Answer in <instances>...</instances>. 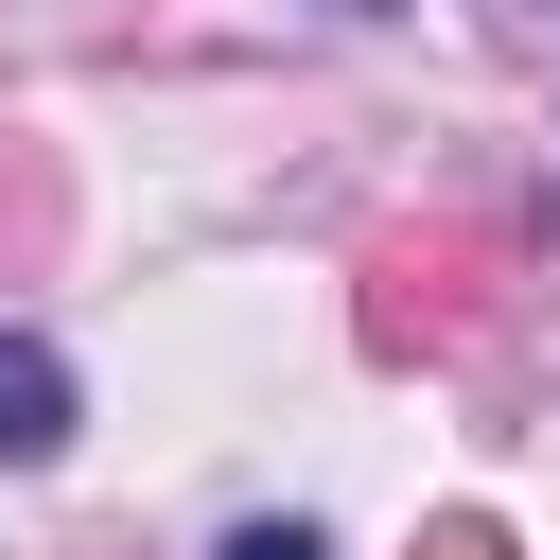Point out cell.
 Listing matches in <instances>:
<instances>
[{
    "mask_svg": "<svg viewBox=\"0 0 560 560\" xmlns=\"http://www.w3.org/2000/svg\"><path fill=\"white\" fill-rule=\"evenodd\" d=\"M542 18H560V0H542Z\"/></svg>",
    "mask_w": 560,
    "mask_h": 560,
    "instance_id": "4",
    "label": "cell"
},
{
    "mask_svg": "<svg viewBox=\"0 0 560 560\" xmlns=\"http://www.w3.org/2000/svg\"><path fill=\"white\" fill-rule=\"evenodd\" d=\"M228 560H332L315 525H228Z\"/></svg>",
    "mask_w": 560,
    "mask_h": 560,
    "instance_id": "2",
    "label": "cell"
},
{
    "mask_svg": "<svg viewBox=\"0 0 560 560\" xmlns=\"http://www.w3.org/2000/svg\"><path fill=\"white\" fill-rule=\"evenodd\" d=\"M0 455H18V472L70 455V350H52V332H0Z\"/></svg>",
    "mask_w": 560,
    "mask_h": 560,
    "instance_id": "1",
    "label": "cell"
},
{
    "mask_svg": "<svg viewBox=\"0 0 560 560\" xmlns=\"http://www.w3.org/2000/svg\"><path fill=\"white\" fill-rule=\"evenodd\" d=\"M332 18H402V0H332Z\"/></svg>",
    "mask_w": 560,
    "mask_h": 560,
    "instance_id": "3",
    "label": "cell"
}]
</instances>
